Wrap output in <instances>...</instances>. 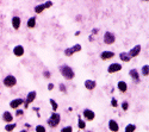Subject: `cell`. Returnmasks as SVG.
Listing matches in <instances>:
<instances>
[{"label": "cell", "mask_w": 149, "mask_h": 132, "mask_svg": "<svg viewBox=\"0 0 149 132\" xmlns=\"http://www.w3.org/2000/svg\"><path fill=\"white\" fill-rule=\"evenodd\" d=\"M22 104H24V100H23V99H20V98L13 99V100L10 102V107H11V109H18V107H19Z\"/></svg>", "instance_id": "obj_14"}, {"label": "cell", "mask_w": 149, "mask_h": 132, "mask_svg": "<svg viewBox=\"0 0 149 132\" xmlns=\"http://www.w3.org/2000/svg\"><path fill=\"white\" fill-rule=\"evenodd\" d=\"M60 122H61V115L58 114V113H52V115H50V118L48 119V125L49 126H52V127H56L58 124H60Z\"/></svg>", "instance_id": "obj_2"}, {"label": "cell", "mask_w": 149, "mask_h": 132, "mask_svg": "<svg viewBox=\"0 0 149 132\" xmlns=\"http://www.w3.org/2000/svg\"><path fill=\"white\" fill-rule=\"evenodd\" d=\"M16 127H17V124H15V123H10V124H7V125L5 126V130H6L7 132H11V131H13Z\"/></svg>", "instance_id": "obj_21"}, {"label": "cell", "mask_w": 149, "mask_h": 132, "mask_svg": "<svg viewBox=\"0 0 149 132\" xmlns=\"http://www.w3.org/2000/svg\"><path fill=\"white\" fill-rule=\"evenodd\" d=\"M61 132H73V127L72 126H66L61 130Z\"/></svg>", "instance_id": "obj_29"}, {"label": "cell", "mask_w": 149, "mask_h": 132, "mask_svg": "<svg viewBox=\"0 0 149 132\" xmlns=\"http://www.w3.org/2000/svg\"><path fill=\"white\" fill-rule=\"evenodd\" d=\"M13 54H15V56H17V57H22V56L24 55V48H23L22 45H16V46L13 48Z\"/></svg>", "instance_id": "obj_15"}, {"label": "cell", "mask_w": 149, "mask_h": 132, "mask_svg": "<svg viewBox=\"0 0 149 132\" xmlns=\"http://www.w3.org/2000/svg\"><path fill=\"white\" fill-rule=\"evenodd\" d=\"M111 104H112V107H118V104H117V100L115 98H112V100H111Z\"/></svg>", "instance_id": "obj_32"}, {"label": "cell", "mask_w": 149, "mask_h": 132, "mask_svg": "<svg viewBox=\"0 0 149 132\" xmlns=\"http://www.w3.org/2000/svg\"><path fill=\"white\" fill-rule=\"evenodd\" d=\"M142 75L146 76V77L149 75V66L148 64H146V66L142 67Z\"/></svg>", "instance_id": "obj_24"}, {"label": "cell", "mask_w": 149, "mask_h": 132, "mask_svg": "<svg viewBox=\"0 0 149 132\" xmlns=\"http://www.w3.org/2000/svg\"><path fill=\"white\" fill-rule=\"evenodd\" d=\"M36 132H47V131H45V127L43 125H37L36 126Z\"/></svg>", "instance_id": "obj_27"}, {"label": "cell", "mask_w": 149, "mask_h": 132, "mask_svg": "<svg viewBox=\"0 0 149 132\" xmlns=\"http://www.w3.org/2000/svg\"><path fill=\"white\" fill-rule=\"evenodd\" d=\"M122 70V64L120 63H111L107 68V71L110 74H113V73H117V71Z\"/></svg>", "instance_id": "obj_6"}, {"label": "cell", "mask_w": 149, "mask_h": 132, "mask_svg": "<svg viewBox=\"0 0 149 132\" xmlns=\"http://www.w3.org/2000/svg\"><path fill=\"white\" fill-rule=\"evenodd\" d=\"M140 53H141V45H135L132 49L128 53V55L130 56V58H132V57H136V56H139L140 55Z\"/></svg>", "instance_id": "obj_9"}, {"label": "cell", "mask_w": 149, "mask_h": 132, "mask_svg": "<svg viewBox=\"0 0 149 132\" xmlns=\"http://www.w3.org/2000/svg\"><path fill=\"white\" fill-rule=\"evenodd\" d=\"M80 50H81V45H80V44H75V45L68 48V49H66V50H65V55H66L67 57H70V56H73L74 54L78 53V51H80Z\"/></svg>", "instance_id": "obj_5"}, {"label": "cell", "mask_w": 149, "mask_h": 132, "mask_svg": "<svg viewBox=\"0 0 149 132\" xmlns=\"http://www.w3.org/2000/svg\"><path fill=\"white\" fill-rule=\"evenodd\" d=\"M78 126H79V129L85 130V129H86V123L82 120V119H80V118H79V120H78Z\"/></svg>", "instance_id": "obj_25"}, {"label": "cell", "mask_w": 149, "mask_h": 132, "mask_svg": "<svg viewBox=\"0 0 149 132\" xmlns=\"http://www.w3.org/2000/svg\"><path fill=\"white\" fill-rule=\"evenodd\" d=\"M97 87V82L94 80H86L85 81V88L88 91H93Z\"/></svg>", "instance_id": "obj_12"}, {"label": "cell", "mask_w": 149, "mask_h": 132, "mask_svg": "<svg viewBox=\"0 0 149 132\" xmlns=\"http://www.w3.org/2000/svg\"><path fill=\"white\" fill-rule=\"evenodd\" d=\"M26 25H28L29 29H33V28L36 26V17H31V18H29V20H28V23H26Z\"/></svg>", "instance_id": "obj_20"}, {"label": "cell", "mask_w": 149, "mask_h": 132, "mask_svg": "<svg viewBox=\"0 0 149 132\" xmlns=\"http://www.w3.org/2000/svg\"><path fill=\"white\" fill-rule=\"evenodd\" d=\"M119 58H120V61L123 62H130V56L128 55V53H120L119 54Z\"/></svg>", "instance_id": "obj_19"}, {"label": "cell", "mask_w": 149, "mask_h": 132, "mask_svg": "<svg viewBox=\"0 0 149 132\" xmlns=\"http://www.w3.org/2000/svg\"><path fill=\"white\" fill-rule=\"evenodd\" d=\"M115 42H116V36H115V33L110 32V31H106V32L104 33V43L107 44V45H110V44H113Z\"/></svg>", "instance_id": "obj_4"}, {"label": "cell", "mask_w": 149, "mask_h": 132, "mask_svg": "<svg viewBox=\"0 0 149 132\" xmlns=\"http://www.w3.org/2000/svg\"><path fill=\"white\" fill-rule=\"evenodd\" d=\"M36 95H37L36 91L29 92V94H28V97H26V100H25V107H28V106H29L30 104H32V102L35 101V99H36Z\"/></svg>", "instance_id": "obj_8"}, {"label": "cell", "mask_w": 149, "mask_h": 132, "mask_svg": "<svg viewBox=\"0 0 149 132\" xmlns=\"http://www.w3.org/2000/svg\"><path fill=\"white\" fill-rule=\"evenodd\" d=\"M109 129L111 132H118L119 131V125L116 120H113V119H111V120L109 122Z\"/></svg>", "instance_id": "obj_10"}, {"label": "cell", "mask_w": 149, "mask_h": 132, "mask_svg": "<svg viewBox=\"0 0 149 132\" xmlns=\"http://www.w3.org/2000/svg\"><path fill=\"white\" fill-rule=\"evenodd\" d=\"M117 88H118L119 92L125 93V92L128 91V83H127L125 81H119V82L117 83Z\"/></svg>", "instance_id": "obj_16"}, {"label": "cell", "mask_w": 149, "mask_h": 132, "mask_svg": "<svg viewBox=\"0 0 149 132\" xmlns=\"http://www.w3.org/2000/svg\"><path fill=\"white\" fill-rule=\"evenodd\" d=\"M122 109H123V111H128V109H129L128 101H123V102H122Z\"/></svg>", "instance_id": "obj_28"}, {"label": "cell", "mask_w": 149, "mask_h": 132, "mask_svg": "<svg viewBox=\"0 0 149 132\" xmlns=\"http://www.w3.org/2000/svg\"><path fill=\"white\" fill-rule=\"evenodd\" d=\"M135 130H136V125L134 124H128L125 126V132H135Z\"/></svg>", "instance_id": "obj_23"}, {"label": "cell", "mask_w": 149, "mask_h": 132, "mask_svg": "<svg viewBox=\"0 0 149 132\" xmlns=\"http://www.w3.org/2000/svg\"><path fill=\"white\" fill-rule=\"evenodd\" d=\"M43 5H44L45 8H50V7L53 6V1H45Z\"/></svg>", "instance_id": "obj_30"}, {"label": "cell", "mask_w": 149, "mask_h": 132, "mask_svg": "<svg viewBox=\"0 0 149 132\" xmlns=\"http://www.w3.org/2000/svg\"><path fill=\"white\" fill-rule=\"evenodd\" d=\"M129 75H130V77L136 82V83H139L140 82V74H139V71H137V69H131L130 71H129Z\"/></svg>", "instance_id": "obj_11"}, {"label": "cell", "mask_w": 149, "mask_h": 132, "mask_svg": "<svg viewBox=\"0 0 149 132\" xmlns=\"http://www.w3.org/2000/svg\"><path fill=\"white\" fill-rule=\"evenodd\" d=\"M44 10H45V7H44V5H43V4L37 5V6L35 7V12H36L37 15H38V13H42V12H43Z\"/></svg>", "instance_id": "obj_22"}, {"label": "cell", "mask_w": 149, "mask_h": 132, "mask_svg": "<svg viewBox=\"0 0 149 132\" xmlns=\"http://www.w3.org/2000/svg\"><path fill=\"white\" fill-rule=\"evenodd\" d=\"M4 85L5 87L7 88H12L17 85V79L13 76V75H7L5 79H4Z\"/></svg>", "instance_id": "obj_3"}, {"label": "cell", "mask_w": 149, "mask_h": 132, "mask_svg": "<svg viewBox=\"0 0 149 132\" xmlns=\"http://www.w3.org/2000/svg\"><path fill=\"white\" fill-rule=\"evenodd\" d=\"M44 77H47V79L50 77V73H49L48 70H45V71H44Z\"/></svg>", "instance_id": "obj_34"}, {"label": "cell", "mask_w": 149, "mask_h": 132, "mask_svg": "<svg viewBox=\"0 0 149 132\" xmlns=\"http://www.w3.org/2000/svg\"><path fill=\"white\" fill-rule=\"evenodd\" d=\"M20 132H28V131H26V130H22Z\"/></svg>", "instance_id": "obj_36"}, {"label": "cell", "mask_w": 149, "mask_h": 132, "mask_svg": "<svg viewBox=\"0 0 149 132\" xmlns=\"http://www.w3.org/2000/svg\"><path fill=\"white\" fill-rule=\"evenodd\" d=\"M48 89H49V91L54 89V85H53V83H49V85H48Z\"/></svg>", "instance_id": "obj_35"}, {"label": "cell", "mask_w": 149, "mask_h": 132, "mask_svg": "<svg viewBox=\"0 0 149 132\" xmlns=\"http://www.w3.org/2000/svg\"><path fill=\"white\" fill-rule=\"evenodd\" d=\"M84 117H85V119H86V120H87V122H92L93 120V119L95 118V113L92 111V110H90V109H86L85 111H84Z\"/></svg>", "instance_id": "obj_7"}, {"label": "cell", "mask_w": 149, "mask_h": 132, "mask_svg": "<svg viewBox=\"0 0 149 132\" xmlns=\"http://www.w3.org/2000/svg\"><path fill=\"white\" fill-rule=\"evenodd\" d=\"M3 119H4V122H6V123L10 124L11 122H13V115H12V113H10L8 111H6L3 114Z\"/></svg>", "instance_id": "obj_18"}, {"label": "cell", "mask_w": 149, "mask_h": 132, "mask_svg": "<svg viewBox=\"0 0 149 132\" xmlns=\"http://www.w3.org/2000/svg\"><path fill=\"white\" fill-rule=\"evenodd\" d=\"M60 91H62L63 93H67V89H66V86L63 85V83H61L60 85Z\"/></svg>", "instance_id": "obj_31"}, {"label": "cell", "mask_w": 149, "mask_h": 132, "mask_svg": "<svg viewBox=\"0 0 149 132\" xmlns=\"http://www.w3.org/2000/svg\"><path fill=\"white\" fill-rule=\"evenodd\" d=\"M60 71H61V75L63 76L66 80H73L74 76H75V74H74V70L69 66H67V64L61 66Z\"/></svg>", "instance_id": "obj_1"}, {"label": "cell", "mask_w": 149, "mask_h": 132, "mask_svg": "<svg viewBox=\"0 0 149 132\" xmlns=\"http://www.w3.org/2000/svg\"><path fill=\"white\" fill-rule=\"evenodd\" d=\"M23 113H24V111H23V110H18V111L16 112V115H17V117H20Z\"/></svg>", "instance_id": "obj_33"}, {"label": "cell", "mask_w": 149, "mask_h": 132, "mask_svg": "<svg viewBox=\"0 0 149 132\" xmlns=\"http://www.w3.org/2000/svg\"><path fill=\"white\" fill-rule=\"evenodd\" d=\"M50 104H52V107H53V111L54 112H56V110H57V104H56V101L54 100V99H50Z\"/></svg>", "instance_id": "obj_26"}, {"label": "cell", "mask_w": 149, "mask_h": 132, "mask_svg": "<svg viewBox=\"0 0 149 132\" xmlns=\"http://www.w3.org/2000/svg\"><path fill=\"white\" fill-rule=\"evenodd\" d=\"M20 23H22V19L19 18V17H13L12 18V26H13V29L15 30H19V28H20Z\"/></svg>", "instance_id": "obj_17"}, {"label": "cell", "mask_w": 149, "mask_h": 132, "mask_svg": "<svg viewBox=\"0 0 149 132\" xmlns=\"http://www.w3.org/2000/svg\"><path fill=\"white\" fill-rule=\"evenodd\" d=\"M115 57V53L113 51H103L100 54V58L103 61H106V59H111Z\"/></svg>", "instance_id": "obj_13"}]
</instances>
